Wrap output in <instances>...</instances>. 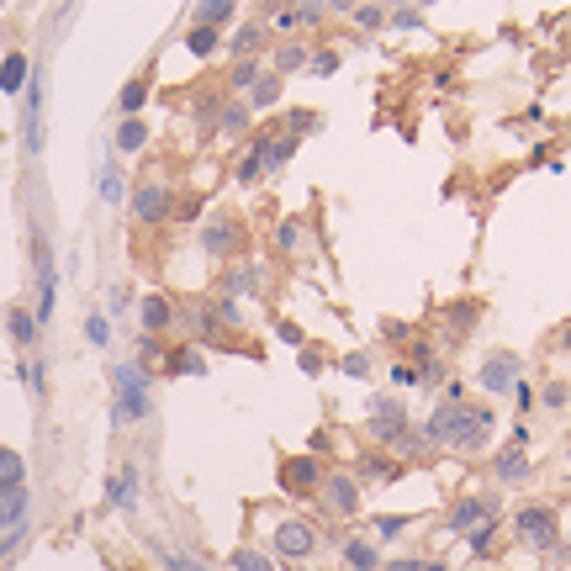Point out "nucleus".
I'll return each mask as SVG.
<instances>
[{
  "instance_id": "nucleus-54",
  "label": "nucleus",
  "mask_w": 571,
  "mask_h": 571,
  "mask_svg": "<svg viewBox=\"0 0 571 571\" xmlns=\"http://www.w3.org/2000/svg\"><path fill=\"white\" fill-rule=\"evenodd\" d=\"M381 571H418V556H402V561H381Z\"/></svg>"
},
{
  "instance_id": "nucleus-39",
  "label": "nucleus",
  "mask_w": 571,
  "mask_h": 571,
  "mask_svg": "<svg viewBox=\"0 0 571 571\" xmlns=\"http://www.w3.org/2000/svg\"><path fill=\"white\" fill-rule=\"evenodd\" d=\"M260 75H265V69H260V64H254V59H244V64H238V69H233V80H228V85L238 90V96H249V90H254V80H260Z\"/></svg>"
},
{
  "instance_id": "nucleus-27",
  "label": "nucleus",
  "mask_w": 571,
  "mask_h": 571,
  "mask_svg": "<svg viewBox=\"0 0 571 571\" xmlns=\"http://www.w3.org/2000/svg\"><path fill=\"white\" fill-rule=\"evenodd\" d=\"M233 16H238V6H233V0H207V6H196V11H191V22L217 32V27H228Z\"/></svg>"
},
{
  "instance_id": "nucleus-16",
  "label": "nucleus",
  "mask_w": 571,
  "mask_h": 571,
  "mask_svg": "<svg viewBox=\"0 0 571 571\" xmlns=\"http://www.w3.org/2000/svg\"><path fill=\"white\" fill-rule=\"evenodd\" d=\"M492 476H497L503 487H519V482H529V476H534V466H529V455H524L519 445H508V450H497Z\"/></svg>"
},
{
  "instance_id": "nucleus-28",
  "label": "nucleus",
  "mask_w": 571,
  "mask_h": 571,
  "mask_svg": "<svg viewBox=\"0 0 571 571\" xmlns=\"http://www.w3.org/2000/svg\"><path fill=\"white\" fill-rule=\"evenodd\" d=\"M223 48L233 53V59H238V64H244V59H249V53H260V48H265V27H244V32H233V38H228Z\"/></svg>"
},
{
  "instance_id": "nucleus-55",
  "label": "nucleus",
  "mask_w": 571,
  "mask_h": 571,
  "mask_svg": "<svg viewBox=\"0 0 571 571\" xmlns=\"http://www.w3.org/2000/svg\"><path fill=\"white\" fill-rule=\"evenodd\" d=\"M297 16H302V27H318L323 22V6H302Z\"/></svg>"
},
{
  "instance_id": "nucleus-57",
  "label": "nucleus",
  "mask_w": 571,
  "mask_h": 571,
  "mask_svg": "<svg viewBox=\"0 0 571 571\" xmlns=\"http://www.w3.org/2000/svg\"><path fill=\"white\" fill-rule=\"evenodd\" d=\"M561 349H566V355H571V323L561 328Z\"/></svg>"
},
{
  "instance_id": "nucleus-19",
  "label": "nucleus",
  "mask_w": 571,
  "mask_h": 571,
  "mask_svg": "<svg viewBox=\"0 0 571 571\" xmlns=\"http://www.w3.org/2000/svg\"><path fill=\"white\" fill-rule=\"evenodd\" d=\"M349 476H355V482L365 487V482H392V476H397V466H392V455H360L355 460V466H349Z\"/></svg>"
},
{
  "instance_id": "nucleus-52",
  "label": "nucleus",
  "mask_w": 571,
  "mask_h": 571,
  "mask_svg": "<svg viewBox=\"0 0 571 571\" xmlns=\"http://www.w3.org/2000/svg\"><path fill=\"white\" fill-rule=\"evenodd\" d=\"M275 27L291 32V27H302V16H297V11H275Z\"/></svg>"
},
{
  "instance_id": "nucleus-29",
  "label": "nucleus",
  "mask_w": 571,
  "mask_h": 571,
  "mask_svg": "<svg viewBox=\"0 0 571 571\" xmlns=\"http://www.w3.org/2000/svg\"><path fill=\"white\" fill-rule=\"evenodd\" d=\"M476 318H482V307L476 302H460V307H445V323H450V339H466L471 328H476Z\"/></svg>"
},
{
  "instance_id": "nucleus-30",
  "label": "nucleus",
  "mask_w": 571,
  "mask_h": 571,
  "mask_svg": "<svg viewBox=\"0 0 571 571\" xmlns=\"http://www.w3.org/2000/svg\"><path fill=\"white\" fill-rule=\"evenodd\" d=\"M344 561L355 571H371V566H381V550L371 540H344Z\"/></svg>"
},
{
  "instance_id": "nucleus-8",
  "label": "nucleus",
  "mask_w": 571,
  "mask_h": 571,
  "mask_svg": "<svg viewBox=\"0 0 571 571\" xmlns=\"http://www.w3.org/2000/svg\"><path fill=\"white\" fill-rule=\"evenodd\" d=\"M365 434H371L376 445H402V439L413 434V418L402 413L397 397H376L371 402V418H365Z\"/></svg>"
},
{
  "instance_id": "nucleus-41",
  "label": "nucleus",
  "mask_w": 571,
  "mask_h": 571,
  "mask_svg": "<svg viewBox=\"0 0 571 571\" xmlns=\"http://www.w3.org/2000/svg\"><path fill=\"white\" fill-rule=\"evenodd\" d=\"M233 180H238V186H254V180H265V170H260V154H244V159H238V170H233Z\"/></svg>"
},
{
  "instance_id": "nucleus-36",
  "label": "nucleus",
  "mask_w": 571,
  "mask_h": 571,
  "mask_svg": "<svg viewBox=\"0 0 571 571\" xmlns=\"http://www.w3.org/2000/svg\"><path fill=\"white\" fill-rule=\"evenodd\" d=\"M281 101V75H260L249 90V106H275Z\"/></svg>"
},
{
  "instance_id": "nucleus-42",
  "label": "nucleus",
  "mask_w": 571,
  "mask_h": 571,
  "mask_svg": "<svg viewBox=\"0 0 571 571\" xmlns=\"http://www.w3.org/2000/svg\"><path fill=\"white\" fill-rule=\"evenodd\" d=\"M275 249H281V254H297V249H302V223H281V228H275Z\"/></svg>"
},
{
  "instance_id": "nucleus-10",
  "label": "nucleus",
  "mask_w": 571,
  "mask_h": 571,
  "mask_svg": "<svg viewBox=\"0 0 571 571\" xmlns=\"http://www.w3.org/2000/svg\"><path fill=\"white\" fill-rule=\"evenodd\" d=\"M275 476H281V487H286L291 497H312V492L323 487L328 466H323L318 455H286V460H281V471H275Z\"/></svg>"
},
{
  "instance_id": "nucleus-43",
  "label": "nucleus",
  "mask_w": 571,
  "mask_h": 571,
  "mask_svg": "<svg viewBox=\"0 0 571 571\" xmlns=\"http://www.w3.org/2000/svg\"><path fill=\"white\" fill-rule=\"evenodd\" d=\"M85 339L96 344V349H106V344H112V323H106L101 312H90V323H85Z\"/></svg>"
},
{
  "instance_id": "nucleus-2",
  "label": "nucleus",
  "mask_w": 571,
  "mask_h": 571,
  "mask_svg": "<svg viewBox=\"0 0 571 571\" xmlns=\"http://www.w3.org/2000/svg\"><path fill=\"white\" fill-rule=\"evenodd\" d=\"M112 392H117V402H112V418L117 423H143L149 418V371L143 365H117L112 371Z\"/></svg>"
},
{
  "instance_id": "nucleus-26",
  "label": "nucleus",
  "mask_w": 571,
  "mask_h": 571,
  "mask_svg": "<svg viewBox=\"0 0 571 571\" xmlns=\"http://www.w3.org/2000/svg\"><path fill=\"white\" fill-rule=\"evenodd\" d=\"M217 133H223V138L249 133V106L244 101H223V106H217Z\"/></svg>"
},
{
  "instance_id": "nucleus-5",
  "label": "nucleus",
  "mask_w": 571,
  "mask_h": 571,
  "mask_svg": "<svg viewBox=\"0 0 571 571\" xmlns=\"http://www.w3.org/2000/svg\"><path fill=\"white\" fill-rule=\"evenodd\" d=\"M318 508L328 513V519L349 524V519H360L365 492H360V482H355L349 471H328V476H323V487H318Z\"/></svg>"
},
{
  "instance_id": "nucleus-23",
  "label": "nucleus",
  "mask_w": 571,
  "mask_h": 571,
  "mask_svg": "<svg viewBox=\"0 0 571 571\" xmlns=\"http://www.w3.org/2000/svg\"><path fill=\"white\" fill-rule=\"evenodd\" d=\"M143 143H149V122H143V117H122L117 122V154H143Z\"/></svg>"
},
{
  "instance_id": "nucleus-22",
  "label": "nucleus",
  "mask_w": 571,
  "mask_h": 571,
  "mask_svg": "<svg viewBox=\"0 0 571 571\" xmlns=\"http://www.w3.org/2000/svg\"><path fill=\"white\" fill-rule=\"evenodd\" d=\"M260 286H265V275L254 265H238L223 275V297H260Z\"/></svg>"
},
{
  "instance_id": "nucleus-32",
  "label": "nucleus",
  "mask_w": 571,
  "mask_h": 571,
  "mask_svg": "<svg viewBox=\"0 0 571 571\" xmlns=\"http://www.w3.org/2000/svg\"><path fill=\"white\" fill-rule=\"evenodd\" d=\"M96 191H101V201H106V207H122V170H117V164H101Z\"/></svg>"
},
{
  "instance_id": "nucleus-51",
  "label": "nucleus",
  "mask_w": 571,
  "mask_h": 571,
  "mask_svg": "<svg viewBox=\"0 0 571 571\" xmlns=\"http://www.w3.org/2000/svg\"><path fill=\"white\" fill-rule=\"evenodd\" d=\"M386 339H392V344H408L413 328H408V323H386Z\"/></svg>"
},
{
  "instance_id": "nucleus-44",
  "label": "nucleus",
  "mask_w": 571,
  "mask_h": 571,
  "mask_svg": "<svg viewBox=\"0 0 571 571\" xmlns=\"http://www.w3.org/2000/svg\"><path fill=\"white\" fill-rule=\"evenodd\" d=\"M159 561L170 566V571H212V566H201V561H191V556H180V550H164V545H159Z\"/></svg>"
},
{
  "instance_id": "nucleus-6",
  "label": "nucleus",
  "mask_w": 571,
  "mask_h": 571,
  "mask_svg": "<svg viewBox=\"0 0 571 571\" xmlns=\"http://www.w3.org/2000/svg\"><path fill=\"white\" fill-rule=\"evenodd\" d=\"M244 249H249V228L238 223V217L212 212L207 223H201V254H212V260H238Z\"/></svg>"
},
{
  "instance_id": "nucleus-35",
  "label": "nucleus",
  "mask_w": 571,
  "mask_h": 571,
  "mask_svg": "<svg viewBox=\"0 0 571 571\" xmlns=\"http://www.w3.org/2000/svg\"><path fill=\"white\" fill-rule=\"evenodd\" d=\"M323 117L318 112H307V106H297V112L286 117V138H307V133H318Z\"/></svg>"
},
{
  "instance_id": "nucleus-25",
  "label": "nucleus",
  "mask_w": 571,
  "mask_h": 571,
  "mask_svg": "<svg viewBox=\"0 0 571 571\" xmlns=\"http://www.w3.org/2000/svg\"><path fill=\"white\" fill-rule=\"evenodd\" d=\"M164 371L170 376H207V355H201V349H170V355H164Z\"/></svg>"
},
{
  "instance_id": "nucleus-3",
  "label": "nucleus",
  "mask_w": 571,
  "mask_h": 571,
  "mask_svg": "<svg viewBox=\"0 0 571 571\" xmlns=\"http://www.w3.org/2000/svg\"><path fill=\"white\" fill-rule=\"evenodd\" d=\"M513 540L524 550H556L561 545V513L550 503H524L513 513Z\"/></svg>"
},
{
  "instance_id": "nucleus-38",
  "label": "nucleus",
  "mask_w": 571,
  "mask_h": 571,
  "mask_svg": "<svg viewBox=\"0 0 571 571\" xmlns=\"http://www.w3.org/2000/svg\"><path fill=\"white\" fill-rule=\"evenodd\" d=\"M307 69H312L318 80H328V75L339 69V53H334V48H312V53H307Z\"/></svg>"
},
{
  "instance_id": "nucleus-34",
  "label": "nucleus",
  "mask_w": 571,
  "mask_h": 571,
  "mask_svg": "<svg viewBox=\"0 0 571 571\" xmlns=\"http://www.w3.org/2000/svg\"><path fill=\"white\" fill-rule=\"evenodd\" d=\"M149 101V80H127L122 85V96H117V106H122V117H138V106Z\"/></svg>"
},
{
  "instance_id": "nucleus-40",
  "label": "nucleus",
  "mask_w": 571,
  "mask_h": 571,
  "mask_svg": "<svg viewBox=\"0 0 571 571\" xmlns=\"http://www.w3.org/2000/svg\"><path fill=\"white\" fill-rule=\"evenodd\" d=\"M339 371L355 376V381H365V376H371V355H365V349H349V355L339 360Z\"/></svg>"
},
{
  "instance_id": "nucleus-9",
  "label": "nucleus",
  "mask_w": 571,
  "mask_h": 571,
  "mask_svg": "<svg viewBox=\"0 0 571 571\" xmlns=\"http://www.w3.org/2000/svg\"><path fill=\"white\" fill-rule=\"evenodd\" d=\"M519 381H524V360L513 355V349H492L482 360V376H476V386H482L487 397H508Z\"/></svg>"
},
{
  "instance_id": "nucleus-18",
  "label": "nucleus",
  "mask_w": 571,
  "mask_h": 571,
  "mask_svg": "<svg viewBox=\"0 0 571 571\" xmlns=\"http://www.w3.org/2000/svg\"><path fill=\"white\" fill-rule=\"evenodd\" d=\"M27 513H32V497H27V487H22V492H0V534L27 529Z\"/></svg>"
},
{
  "instance_id": "nucleus-37",
  "label": "nucleus",
  "mask_w": 571,
  "mask_h": 571,
  "mask_svg": "<svg viewBox=\"0 0 571 571\" xmlns=\"http://www.w3.org/2000/svg\"><path fill=\"white\" fill-rule=\"evenodd\" d=\"M228 566L233 571H270V556H265V550H233V556H228Z\"/></svg>"
},
{
  "instance_id": "nucleus-56",
  "label": "nucleus",
  "mask_w": 571,
  "mask_h": 571,
  "mask_svg": "<svg viewBox=\"0 0 571 571\" xmlns=\"http://www.w3.org/2000/svg\"><path fill=\"white\" fill-rule=\"evenodd\" d=\"M418 571H450L445 561H418Z\"/></svg>"
},
{
  "instance_id": "nucleus-45",
  "label": "nucleus",
  "mask_w": 571,
  "mask_h": 571,
  "mask_svg": "<svg viewBox=\"0 0 571 571\" xmlns=\"http://www.w3.org/2000/svg\"><path fill=\"white\" fill-rule=\"evenodd\" d=\"M540 402H545V408H566V402H571V386H566V381H545Z\"/></svg>"
},
{
  "instance_id": "nucleus-46",
  "label": "nucleus",
  "mask_w": 571,
  "mask_h": 571,
  "mask_svg": "<svg viewBox=\"0 0 571 571\" xmlns=\"http://www.w3.org/2000/svg\"><path fill=\"white\" fill-rule=\"evenodd\" d=\"M471 540V550L476 556H492V540H497V524H487V529H476V534H466Z\"/></svg>"
},
{
  "instance_id": "nucleus-1",
  "label": "nucleus",
  "mask_w": 571,
  "mask_h": 571,
  "mask_svg": "<svg viewBox=\"0 0 571 571\" xmlns=\"http://www.w3.org/2000/svg\"><path fill=\"white\" fill-rule=\"evenodd\" d=\"M497 429V413L487 402H439V408L423 418V439L429 450H455V455H471L482 450Z\"/></svg>"
},
{
  "instance_id": "nucleus-14",
  "label": "nucleus",
  "mask_w": 571,
  "mask_h": 571,
  "mask_svg": "<svg viewBox=\"0 0 571 571\" xmlns=\"http://www.w3.org/2000/svg\"><path fill=\"white\" fill-rule=\"evenodd\" d=\"M254 154H260V170L265 175H281L291 154H297V138H286V133H260L254 138Z\"/></svg>"
},
{
  "instance_id": "nucleus-58",
  "label": "nucleus",
  "mask_w": 571,
  "mask_h": 571,
  "mask_svg": "<svg viewBox=\"0 0 571 571\" xmlns=\"http://www.w3.org/2000/svg\"><path fill=\"white\" fill-rule=\"evenodd\" d=\"M371 571H381V566H371Z\"/></svg>"
},
{
  "instance_id": "nucleus-33",
  "label": "nucleus",
  "mask_w": 571,
  "mask_h": 571,
  "mask_svg": "<svg viewBox=\"0 0 571 571\" xmlns=\"http://www.w3.org/2000/svg\"><path fill=\"white\" fill-rule=\"evenodd\" d=\"M291 69H307V48L302 43H281V48H275V75H291Z\"/></svg>"
},
{
  "instance_id": "nucleus-17",
  "label": "nucleus",
  "mask_w": 571,
  "mask_h": 571,
  "mask_svg": "<svg viewBox=\"0 0 571 571\" xmlns=\"http://www.w3.org/2000/svg\"><path fill=\"white\" fill-rule=\"evenodd\" d=\"M38 312H27V307H6V334H11V344L16 349H32L38 344Z\"/></svg>"
},
{
  "instance_id": "nucleus-49",
  "label": "nucleus",
  "mask_w": 571,
  "mask_h": 571,
  "mask_svg": "<svg viewBox=\"0 0 571 571\" xmlns=\"http://www.w3.org/2000/svg\"><path fill=\"white\" fill-rule=\"evenodd\" d=\"M392 386H423V381H418V371H413V365L402 360V365H392Z\"/></svg>"
},
{
  "instance_id": "nucleus-15",
  "label": "nucleus",
  "mask_w": 571,
  "mask_h": 571,
  "mask_svg": "<svg viewBox=\"0 0 571 571\" xmlns=\"http://www.w3.org/2000/svg\"><path fill=\"white\" fill-rule=\"evenodd\" d=\"M138 323H143V339L170 334V323H175V302H170V297H159V291H149V297L138 302Z\"/></svg>"
},
{
  "instance_id": "nucleus-20",
  "label": "nucleus",
  "mask_w": 571,
  "mask_h": 571,
  "mask_svg": "<svg viewBox=\"0 0 571 571\" xmlns=\"http://www.w3.org/2000/svg\"><path fill=\"white\" fill-rule=\"evenodd\" d=\"M22 487H27V460H22V450L0 445V492H22Z\"/></svg>"
},
{
  "instance_id": "nucleus-48",
  "label": "nucleus",
  "mask_w": 571,
  "mask_h": 571,
  "mask_svg": "<svg viewBox=\"0 0 571 571\" xmlns=\"http://www.w3.org/2000/svg\"><path fill=\"white\" fill-rule=\"evenodd\" d=\"M27 540V529H11V534H0V561H11L16 556V545Z\"/></svg>"
},
{
  "instance_id": "nucleus-13",
  "label": "nucleus",
  "mask_w": 571,
  "mask_h": 571,
  "mask_svg": "<svg viewBox=\"0 0 571 571\" xmlns=\"http://www.w3.org/2000/svg\"><path fill=\"white\" fill-rule=\"evenodd\" d=\"M445 524H450L455 534H476V529L497 524V503H492V497H460Z\"/></svg>"
},
{
  "instance_id": "nucleus-12",
  "label": "nucleus",
  "mask_w": 571,
  "mask_h": 571,
  "mask_svg": "<svg viewBox=\"0 0 571 571\" xmlns=\"http://www.w3.org/2000/svg\"><path fill=\"white\" fill-rule=\"evenodd\" d=\"M27 112H22V149L27 154H43V75L32 69V80H27Z\"/></svg>"
},
{
  "instance_id": "nucleus-24",
  "label": "nucleus",
  "mask_w": 571,
  "mask_h": 571,
  "mask_svg": "<svg viewBox=\"0 0 571 571\" xmlns=\"http://www.w3.org/2000/svg\"><path fill=\"white\" fill-rule=\"evenodd\" d=\"M133 492H138V466H122L112 482H106V503H112V508H133Z\"/></svg>"
},
{
  "instance_id": "nucleus-53",
  "label": "nucleus",
  "mask_w": 571,
  "mask_h": 571,
  "mask_svg": "<svg viewBox=\"0 0 571 571\" xmlns=\"http://www.w3.org/2000/svg\"><path fill=\"white\" fill-rule=\"evenodd\" d=\"M392 22H397V27H418L423 16H418V11H408V6H402V11H392Z\"/></svg>"
},
{
  "instance_id": "nucleus-4",
  "label": "nucleus",
  "mask_w": 571,
  "mask_h": 571,
  "mask_svg": "<svg viewBox=\"0 0 571 571\" xmlns=\"http://www.w3.org/2000/svg\"><path fill=\"white\" fill-rule=\"evenodd\" d=\"M270 545H275V561H286L291 571H302L312 556H318V524H307V519H281L270 529Z\"/></svg>"
},
{
  "instance_id": "nucleus-11",
  "label": "nucleus",
  "mask_w": 571,
  "mask_h": 571,
  "mask_svg": "<svg viewBox=\"0 0 571 571\" xmlns=\"http://www.w3.org/2000/svg\"><path fill=\"white\" fill-rule=\"evenodd\" d=\"M32 265H38V323L53 318V291H59V275H53V249L43 233H32Z\"/></svg>"
},
{
  "instance_id": "nucleus-7",
  "label": "nucleus",
  "mask_w": 571,
  "mask_h": 571,
  "mask_svg": "<svg viewBox=\"0 0 571 571\" xmlns=\"http://www.w3.org/2000/svg\"><path fill=\"white\" fill-rule=\"evenodd\" d=\"M133 223L138 228H159V223H170L175 217V191L164 186V180H138V191H133Z\"/></svg>"
},
{
  "instance_id": "nucleus-31",
  "label": "nucleus",
  "mask_w": 571,
  "mask_h": 571,
  "mask_svg": "<svg viewBox=\"0 0 571 571\" xmlns=\"http://www.w3.org/2000/svg\"><path fill=\"white\" fill-rule=\"evenodd\" d=\"M186 48L196 53V59H212V53L223 48V32H212V27H191V32H186Z\"/></svg>"
},
{
  "instance_id": "nucleus-50",
  "label": "nucleus",
  "mask_w": 571,
  "mask_h": 571,
  "mask_svg": "<svg viewBox=\"0 0 571 571\" xmlns=\"http://www.w3.org/2000/svg\"><path fill=\"white\" fill-rule=\"evenodd\" d=\"M402 529H408V519H376V534H381V540H397Z\"/></svg>"
},
{
  "instance_id": "nucleus-47",
  "label": "nucleus",
  "mask_w": 571,
  "mask_h": 571,
  "mask_svg": "<svg viewBox=\"0 0 571 571\" xmlns=\"http://www.w3.org/2000/svg\"><path fill=\"white\" fill-rule=\"evenodd\" d=\"M355 22H360L365 32H376V27L386 22V11H381V6H355Z\"/></svg>"
},
{
  "instance_id": "nucleus-21",
  "label": "nucleus",
  "mask_w": 571,
  "mask_h": 571,
  "mask_svg": "<svg viewBox=\"0 0 571 571\" xmlns=\"http://www.w3.org/2000/svg\"><path fill=\"white\" fill-rule=\"evenodd\" d=\"M27 80H32L27 53H6V64H0V90H6V96H22Z\"/></svg>"
}]
</instances>
